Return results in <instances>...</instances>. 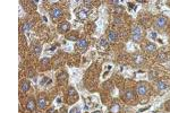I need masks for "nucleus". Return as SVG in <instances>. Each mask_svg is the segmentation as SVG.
Wrapping results in <instances>:
<instances>
[{"instance_id":"obj_6","label":"nucleus","mask_w":170,"mask_h":113,"mask_svg":"<svg viewBox=\"0 0 170 113\" xmlns=\"http://www.w3.org/2000/svg\"><path fill=\"white\" fill-rule=\"evenodd\" d=\"M50 16H51V18H52L54 21H57V19H59V18L62 16V10H61L59 7H55V8L50 11Z\"/></svg>"},{"instance_id":"obj_7","label":"nucleus","mask_w":170,"mask_h":113,"mask_svg":"<svg viewBox=\"0 0 170 113\" xmlns=\"http://www.w3.org/2000/svg\"><path fill=\"white\" fill-rule=\"evenodd\" d=\"M144 50H145V52H147V53H150V55H153V53L157 52V45H155L154 43L149 42V43H146V44L144 45Z\"/></svg>"},{"instance_id":"obj_24","label":"nucleus","mask_w":170,"mask_h":113,"mask_svg":"<svg viewBox=\"0 0 170 113\" xmlns=\"http://www.w3.org/2000/svg\"><path fill=\"white\" fill-rule=\"evenodd\" d=\"M49 62H50V60H49V58H43L42 60H41V66H43V67H47L48 64H49Z\"/></svg>"},{"instance_id":"obj_10","label":"nucleus","mask_w":170,"mask_h":113,"mask_svg":"<svg viewBox=\"0 0 170 113\" xmlns=\"http://www.w3.org/2000/svg\"><path fill=\"white\" fill-rule=\"evenodd\" d=\"M36 104H37V108H39L40 110L46 109V108H47V100H46V97H44V96H40V97L37 98Z\"/></svg>"},{"instance_id":"obj_28","label":"nucleus","mask_w":170,"mask_h":113,"mask_svg":"<svg viewBox=\"0 0 170 113\" xmlns=\"http://www.w3.org/2000/svg\"><path fill=\"white\" fill-rule=\"evenodd\" d=\"M150 36H151L153 40H155V39H157V33H154V32H153V33H151V34H150Z\"/></svg>"},{"instance_id":"obj_34","label":"nucleus","mask_w":170,"mask_h":113,"mask_svg":"<svg viewBox=\"0 0 170 113\" xmlns=\"http://www.w3.org/2000/svg\"><path fill=\"white\" fill-rule=\"evenodd\" d=\"M93 113H102V112H101V111H94Z\"/></svg>"},{"instance_id":"obj_27","label":"nucleus","mask_w":170,"mask_h":113,"mask_svg":"<svg viewBox=\"0 0 170 113\" xmlns=\"http://www.w3.org/2000/svg\"><path fill=\"white\" fill-rule=\"evenodd\" d=\"M155 76H157V72H155V71H151V72L149 74V78H150V79H154Z\"/></svg>"},{"instance_id":"obj_14","label":"nucleus","mask_w":170,"mask_h":113,"mask_svg":"<svg viewBox=\"0 0 170 113\" xmlns=\"http://www.w3.org/2000/svg\"><path fill=\"white\" fill-rule=\"evenodd\" d=\"M69 28H70L69 23H67V22H62V23L59 25V32H60V33H67V32L69 31Z\"/></svg>"},{"instance_id":"obj_12","label":"nucleus","mask_w":170,"mask_h":113,"mask_svg":"<svg viewBox=\"0 0 170 113\" xmlns=\"http://www.w3.org/2000/svg\"><path fill=\"white\" fill-rule=\"evenodd\" d=\"M124 100L125 101H132L134 100V92L132 89H126L124 93Z\"/></svg>"},{"instance_id":"obj_33","label":"nucleus","mask_w":170,"mask_h":113,"mask_svg":"<svg viewBox=\"0 0 170 113\" xmlns=\"http://www.w3.org/2000/svg\"><path fill=\"white\" fill-rule=\"evenodd\" d=\"M57 103H61V98H57Z\"/></svg>"},{"instance_id":"obj_8","label":"nucleus","mask_w":170,"mask_h":113,"mask_svg":"<svg viewBox=\"0 0 170 113\" xmlns=\"http://www.w3.org/2000/svg\"><path fill=\"white\" fill-rule=\"evenodd\" d=\"M155 88H157L159 92H163V90H166V89H168V88H169V85H168L167 82L159 80V82L155 84Z\"/></svg>"},{"instance_id":"obj_3","label":"nucleus","mask_w":170,"mask_h":113,"mask_svg":"<svg viewBox=\"0 0 170 113\" xmlns=\"http://www.w3.org/2000/svg\"><path fill=\"white\" fill-rule=\"evenodd\" d=\"M147 90H149V87H147V84L144 83V82H141L139 83L137 86H136V93L140 95V96H144L147 94Z\"/></svg>"},{"instance_id":"obj_31","label":"nucleus","mask_w":170,"mask_h":113,"mask_svg":"<svg viewBox=\"0 0 170 113\" xmlns=\"http://www.w3.org/2000/svg\"><path fill=\"white\" fill-rule=\"evenodd\" d=\"M46 82H47V78H43V79H42V82H41V85H44L46 84Z\"/></svg>"},{"instance_id":"obj_26","label":"nucleus","mask_w":170,"mask_h":113,"mask_svg":"<svg viewBox=\"0 0 170 113\" xmlns=\"http://www.w3.org/2000/svg\"><path fill=\"white\" fill-rule=\"evenodd\" d=\"M69 113H80V108H78V106H74V108L69 111Z\"/></svg>"},{"instance_id":"obj_2","label":"nucleus","mask_w":170,"mask_h":113,"mask_svg":"<svg viewBox=\"0 0 170 113\" xmlns=\"http://www.w3.org/2000/svg\"><path fill=\"white\" fill-rule=\"evenodd\" d=\"M168 25V19L165 16H158L154 19V27L157 29H165Z\"/></svg>"},{"instance_id":"obj_32","label":"nucleus","mask_w":170,"mask_h":113,"mask_svg":"<svg viewBox=\"0 0 170 113\" xmlns=\"http://www.w3.org/2000/svg\"><path fill=\"white\" fill-rule=\"evenodd\" d=\"M147 109H149V106H147V108H144V109H141V110H140L139 112H143V111H146Z\"/></svg>"},{"instance_id":"obj_15","label":"nucleus","mask_w":170,"mask_h":113,"mask_svg":"<svg viewBox=\"0 0 170 113\" xmlns=\"http://www.w3.org/2000/svg\"><path fill=\"white\" fill-rule=\"evenodd\" d=\"M158 62H166L169 60V55L166 53V52H161L159 56H158Z\"/></svg>"},{"instance_id":"obj_22","label":"nucleus","mask_w":170,"mask_h":113,"mask_svg":"<svg viewBox=\"0 0 170 113\" xmlns=\"http://www.w3.org/2000/svg\"><path fill=\"white\" fill-rule=\"evenodd\" d=\"M67 40H70V41H78V36L76 33L72 34V35H67Z\"/></svg>"},{"instance_id":"obj_21","label":"nucleus","mask_w":170,"mask_h":113,"mask_svg":"<svg viewBox=\"0 0 170 113\" xmlns=\"http://www.w3.org/2000/svg\"><path fill=\"white\" fill-rule=\"evenodd\" d=\"M144 56H141V55H136V56H134V62L136 63V64H141V63H143L144 62Z\"/></svg>"},{"instance_id":"obj_1","label":"nucleus","mask_w":170,"mask_h":113,"mask_svg":"<svg viewBox=\"0 0 170 113\" xmlns=\"http://www.w3.org/2000/svg\"><path fill=\"white\" fill-rule=\"evenodd\" d=\"M143 36H144V31L140 25H135L133 27L132 31V40L135 42V43H140L142 40H143Z\"/></svg>"},{"instance_id":"obj_16","label":"nucleus","mask_w":170,"mask_h":113,"mask_svg":"<svg viewBox=\"0 0 170 113\" xmlns=\"http://www.w3.org/2000/svg\"><path fill=\"white\" fill-rule=\"evenodd\" d=\"M35 102H34V100H32V98H29L27 101V103H26V109H27L28 111H31V112H33L34 110H35Z\"/></svg>"},{"instance_id":"obj_29","label":"nucleus","mask_w":170,"mask_h":113,"mask_svg":"<svg viewBox=\"0 0 170 113\" xmlns=\"http://www.w3.org/2000/svg\"><path fill=\"white\" fill-rule=\"evenodd\" d=\"M60 113H67V110H66L65 108H61V109H60Z\"/></svg>"},{"instance_id":"obj_23","label":"nucleus","mask_w":170,"mask_h":113,"mask_svg":"<svg viewBox=\"0 0 170 113\" xmlns=\"http://www.w3.org/2000/svg\"><path fill=\"white\" fill-rule=\"evenodd\" d=\"M124 23V21H122V18L121 17H114V19H113V24L116 25H121Z\"/></svg>"},{"instance_id":"obj_5","label":"nucleus","mask_w":170,"mask_h":113,"mask_svg":"<svg viewBox=\"0 0 170 113\" xmlns=\"http://www.w3.org/2000/svg\"><path fill=\"white\" fill-rule=\"evenodd\" d=\"M87 48H88V42H87V40L81 39V40L77 41V43H76V49H77V50H80L81 52H85V51L87 50Z\"/></svg>"},{"instance_id":"obj_20","label":"nucleus","mask_w":170,"mask_h":113,"mask_svg":"<svg viewBox=\"0 0 170 113\" xmlns=\"http://www.w3.org/2000/svg\"><path fill=\"white\" fill-rule=\"evenodd\" d=\"M58 79H59V83H61V84L66 83V82H67V79H68V77H67V74H66V72H61V74H59V77H58Z\"/></svg>"},{"instance_id":"obj_30","label":"nucleus","mask_w":170,"mask_h":113,"mask_svg":"<svg viewBox=\"0 0 170 113\" xmlns=\"http://www.w3.org/2000/svg\"><path fill=\"white\" fill-rule=\"evenodd\" d=\"M48 113H57V111L55 110V109H50V110L48 111Z\"/></svg>"},{"instance_id":"obj_11","label":"nucleus","mask_w":170,"mask_h":113,"mask_svg":"<svg viewBox=\"0 0 170 113\" xmlns=\"http://www.w3.org/2000/svg\"><path fill=\"white\" fill-rule=\"evenodd\" d=\"M90 15V11L87 9H84V8H81L78 11H77V17L80 19H86Z\"/></svg>"},{"instance_id":"obj_18","label":"nucleus","mask_w":170,"mask_h":113,"mask_svg":"<svg viewBox=\"0 0 170 113\" xmlns=\"http://www.w3.org/2000/svg\"><path fill=\"white\" fill-rule=\"evenodd\" d=\"M119 111H120L119 103H117V102L112 103V105L110 106V113H119Z\"/></svg>"},{"instance_id":"obj_19","label":"nucleus","mask_w":170,"mask_h":113,"mask_svg":"<svg viewBox=\"0 0 170 113\" xmlns=\"http://www.w3.org/2000/svg\"><path fill=\"white\" fill-rule=\"evenodd\" d=\"M41 47L39 45V44H35L34 47H33V50H32V52H33V55L35 56H40V53H41Z\"/></svg>"},{"instance_id":"obj_13","label":"nucleus","mask_w":170,"mask_h":113,"mask_svg":"<svg viewBox=\"0 0 170 113\" xmlns=\"http://www.w3.org/2000/svg\"><path fill=\"white\" fill-rule=\"evenodd\" d=\"M108 41H109V42H112V43L118 41V34H117V32L110 31V32L108 33Z\"/></svg>"},{"instance_id":"obj_25","label":"nucleus","mask_w":170,"mask_h":113,"mask_svg":"<svg viewBox=\"0 0 170 113\" xmlns=\"http://www.w3.org/2000/svg\"><path fill=\"white\" fill-rule=\"evenodd\" d=\"M31 26H32V25H31V23H25V24H24V25H23V32H28V31H29V29H31Z\"/></svg>"},{"instance_id":"obj_4","label":"nucleus","mask_w":170,"mask_h":113,"mask_svg":"<svg viewBox=\"0 0 170 113\" xmlns=\"http://www.w3.org/2000/svg\"><path fill=\"white\" fill-rule=\"evenodd\" d=\"M77 100H78V94H77V92L75 90L74 87H70L69 90H68V102H69V103H75Z\"/></svg>"},{"instance_id":"obj_9","label":"nucleus","mask_w":170,"mask_h":113,"mask_svg":"<svg viewBox=\"0 0 170 113\" xmlns=\"http://www.w3.org/2000/svg\"><path fill=\"white\" fill-rule=\"evenodd\" d=\"M108 47H109V44H108V41L106 39H101L100 42L98 43V49L100 51H107L108 50Z\"/></svg>"},{"instance_id":"obj_17","label":"nucleus","mask_w":170,"mask_h":113,"mask_svg":"<svg viewBox=\"0 0 170 113\" xmlns=\"http://www.w3.org/2000/svg\"><path fill=\"white\" fill-rule=\"evenodd\" d=\"M28 89H29V83H28V80H23L21 83V92L22 93H26Z\"/></svg>"}]
</instances>
